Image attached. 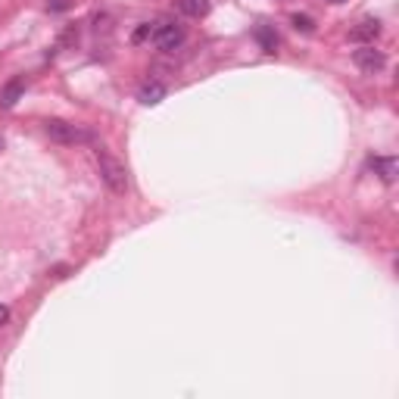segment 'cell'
<instances>
[{
  "label": "cell",
  "instance_id": "6da1fadb",
  "mask_svg": "<svg viewBox=\"0 0 399 399\" xmlns=\"http://www.w3.org/2000/svg\"><path fill=\"white\" fill-rule=\"evenodd\" d=\"M97 166H100V175L112 193H128V169L116 156H110L107 150L97 147Z\"/></svg>",
  "mask_w": 399,
  "mask_h": 399
},
{
  "label": "cell",
  "instance_id": "7a4b0ae2",
  "mask_svg": "<svg viewBox=\"0 0 399 399\" xmlns=\"http://www.w3.org/2000/svg\"><path fill=\"white\" fill-rule=\"evenodd\" d=\"M47 134L53 137V141H60V144H85V141H91V132H85V128H78V125H69V122H63V119H50L47 122Z\"/></svg>",
  "mask_w": 399,
  "mask_h": 399
},
{
  "label": "cell",
  "instance_id": "3957f363",
  "mask_svg": "<svg viewBox=\"0 0 399 399\" xmlns=\"http://www.w3.org/2000/svg\"><path fill=\"white\" fill-rule=\"evenodd\" d=\"M153 44L159 47V50H178V47L184 44V28L178 26V22H159V26H153Z\"/></svg>",
  "mask_w": 399,
  "mask_h": 399
},
{
  "label": "cell",
  "instance_id": "277c9868",
  "mask_svg": "<svg viewBox=\"0 0 399 399\" xmlns=\"http://www.w3.org/2000/svg\"><path fill=\"white\" fill-rule=\"evenodd\" d=\"M353 63L359 66L362 72H368V75H374V72H381L387 66V56H384V50H378L374 44H362L359 50L353 53Z\"/></svg>",
  "mask_w": 399,
  "mask_h": 399
},
{
  "label": "cell",
  "instance_id": "5b68a950",
  "mask_svg": "<svg viewBox=\"0 0 399 399\" xmlns=\"http://www.w3.org/2000/svg\"><path fill=\"white\" fill-rule=\"evenodd\" d=\"M368 169L374 175H381L387 184H393L396 181V172H399V166H396V159L393 156H368Z\"/></svg>",
  "mask_w": 399,
  "mask_h": 399
},
{
  "label": "cell",
  "instance_id": "8992f818",
  "mask_svg": "<svg viewBox=\"0 0 399 399\" xmlns=\"http://www.w3.org/2000/svg\"><path fill=\"white\" fill-rule=\"evenodd\" d=\"M26 94V78H10L4 85V91H0V107L4 110H10V107H16V100Z\"/></svg>",
  "mask_w": 399,
  "mask_h": 399
},
{
  "label": "cell",
  "instance_id": "52a82bcc",
  "mask_svg": "<svg viewBox=\"0 0 399 399\" xmlns=\"http://www.w3.org/2000/svg\"><path fill=\"white\" fill-rule=\"evenodd\" d=\"M162 97H166V85H159V81H147L141 91H137V100L144 107H156V103H162Z\"/></svg>",
  "mask_w": 399,
  "mask_h": 399
},
{
  "label": "cell",
  "instance_id": "ba28073f",
  "mask_svg": "<svg viewBox=\"0 0 399 399\" xmlns=\"http://www.w3.org/2000/svg\"><path fill=\"white\" fill-rule=\"evenodd\" d=\"M378 35H381V22H378V19H362L359 26L349 31V38H353V41H368V44H371V41L378 38Z\"/></svg>",
  "mask_w": 399,
  "mask_h": 399
},
{
  "label": "cell",
  "instance_id": "9c48e42d",
  "mask_svg": "<svg viewBox=\"0 0 399 399\" xmlns=\"http://www.w3.org/2000/svg\"><path fill=\"white\" fill-rule=\"evenodd\" d=\"M178 13L191 16V19H203L209 13V0H175Z\"/></svg>",
  "mask_w": 399,
  "mask_h": 399
},
{
  "label": "cell",
  "instance_id": "30bf717a",
  "mask_svg": "<svg viewBox=\"0 0 399 399\" xmlns=\"http://www.w3.org/2000/svg\"><path fill=\"white\" fill-rule=\"evenodd\" d=\"M256 41H259V47H262L265 53H275V47H278V35H275V28H268V26L256 28Z\"/></svg>",
  "mask_w": 399,
  "mask_h": 399
},
{
  "label": "cell",
  "instance_id": "8fae6325",
  "mask_svg": "<svg viewBox=\"0 0 399 399\" xmlns=\"http://www.w3.org/2000/svg\"><path fill=\"white\" fill-rule=\"evenodd\" d=\"M290 22H293V28H297V31H306V35H309V31H315V22L309 19V16H299V13H297Z\"/></svg>",
  "mask_w": 399,
  "mask_h": 399
},
{
  "label": "cell",
  "instance_id": "7c38bea8",
  "mask_svg": "<svg viewBox=\"0 0 399 399\" xmlns=\"http://www.w3.org/2000/svg\"><path fill=\"white\" fill-rule=\"evenodd\" d=\"M150 38H153V26H150V22H144V26H141V28H137L134 35H132V41H134V44H144V41H150Z\"/></svg>",
  "mask_w": 399,
  "mask_h": 399
},
{
  "label": "cell",
  "instance_id": "4fadbf2b",
  "mask_svg": "<svg viewBox=\"0 0 399 399\" xmlns=\"http://www.w3.org/2000/svg\"><path fill=\"white\" fill-rule=\"evenodd\" d=\"M6 321H10V309L0 306V324H6Z\"/></svg>",
  "mask_w": 399,
  "mask_h": 399
},
{
  "label": "cell",
  "instance_id": "5bb4252c",
  "mask_svg": "<svg viewBox=\"0 0 399 399\" xmlns=\"http://www.w3.org/2000/svg\"><path fill=\"white\" fill-rule=\"evenodd\" d=\"M328 4H344V0H328Z\"/></svg>",
  "mask_w": 399,
  "mask_h": 399
},
{
  "label": "cell",
  "instance_id": "9a60e30c",
  "mask_svg": "<svg viewBox=\"0 0 399 399\" xmlns=\"http://www.w3.org/2000/svg\"><path fill=\"white\" fill-rule=\"evenodd\" d=\"M0 150H4V137H0Z\"/></svg>",
  "mask_w": 399,
  "mask_h": 399
}]
</instances>
